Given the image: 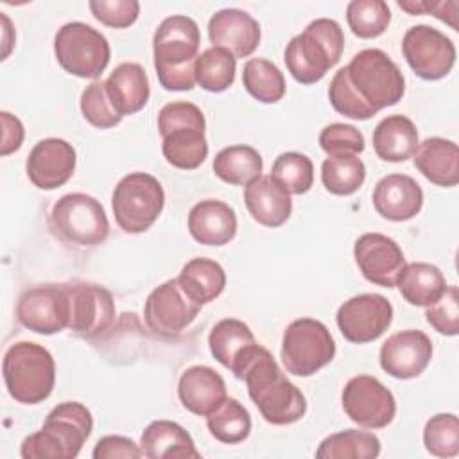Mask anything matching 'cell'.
<instances>
[{"mask_svg": "<svg viewBox=\"0 0 459 459\" xmlns=\"http://www.w3.org/2000/svg\"><path fill=\"white\" fill-rule=\"evenodd\" d=\"M231 373L246 382L249 398L267 423L290 425L305 416V394L283 375L273 353L258 342L242 355Z\"/></svg>", "mask_w": 459, "mask_h": 459, "instance_id": "1", "label": "cell"}, {"mask_svg": "<svg viewBox=\"0 0 459 459\" xmlns=\"http://www.w3.org/2000/svg\"><path fill=\"white\" fill-rule=\"evenodd\" d=\"M199 43V27L185 14H172L158 25L152 36V52L156 75L165 90L186 91L194 88Z\"/></svg>", "mask_w": 459, "mask_h": 459, "instance_id": "2", "label": "cell"}, {"mask_svg": "<svg viewBox=\"0 0 459 459\" xmlns=\"http://www.w3.org/2000/svg\"><path fill=\"white\" fill-rule=\"evenodd\" d=\"M342 50L344 34L341 25L332 18H317L287 43L283 59L298 82L314 84L339 63Z\"/></svg>", "mask_w": 459, "mask_h": 459, "instance_id": "3", "label": "cell"}, {"mask_svg": "<svg viewBox=\"0 0 459 459\" xmlns=\"http://www.w3.org/2000/svg\"><path fill=\"white\" fill-rule=\"evenodd\" d=\"M2 373L7 393L25 405L47 400L56 384L54 357L41 344L29 341H20L7 348Z\"/></svg>", "mask_w": 459, "mask_h": 459, "instance_id": "4", "label": "cell"}, {"mask_svg": "<svg viewBox=\"0 0 459 459\" xmlns=\"http://www.w3.org/2000/svg\"><path fill=\"white\" fill-rule=\"evenodd\" d=\"M344 68L353 90L377 113L387 106H394L405 93L402 70L380 48L357 52Z\"/></svg>", "mask_w": 459, "mask_h": 459, "instance_id": "5", "label": "cell"}, {"mask_svg": "<svg viewBox=\"0 0 459 459\" xmlns=\"http://www.w3.org/2000/svg\"><path fill=\"white\" fill-rule=\"evenodd\" d=\"M163 206V186L147 172H131L124 176L111 195L115 221L126 233L147 231L160 217Z\"/></svg>", "mask_w": 459, "mask_h": 459, "instance_id": "6", "label": "cell"}, {"mask_svg": "<svg viewBox=\"0 0 459 459\" xmlns=\"http://www.w3.org/2000/svg\"><path fill=\"white\" fill-rule=\"evenodd\" d=\"M48 221L61 240L79 247H95L109 235V221L104 206L82 192L66 194L57 199Z\"/></svg>", "mask_w": 459, "mask_h": 459, "instance_id": "7", "label": "cell"}, {"mask_svg": "<svg viewBox=\"0 0 459 459\" xmlns=\"http://www.w3.org/2000/svg\"><path fill=\"white\" fill-rule=\"evenodd\" d=\"M281 362L294 377H310L332 362L335 341L330 330L317 319H294L281 337Z\"/></svg>", "mask_w": 459, "mask_h": 459, "instance_id": "8", "label": "cell"}, {"mask_svg": "<svg viewBox=\"0 0 459 459\" xmlns=\"http://www.w3.org/2000/svg\"><path fill=\"white\" fill-rule=\"evenodd\" d=\"M54 54L65 72L82 79L100 77L111 57L106 36L82 22L65 23L57 30Z\"/></svg>", "mask_w": 459, "mask_h": 459, "instance_id": "9", "label": "cell"}, {"mask_svg": "<svg viewBox=\"0 0 459 459\" xmlns=\"http://www.w3.org/2000/svg\"><path fill=\"white\" fill-rule=\"evenodd\" d=\"M402 52L412 72L425 81H437L450 74L455 63V47L448 36L430 25L407 29Z\"/></svg>", "mask_w": 459, "mask_h": 459, "instance_id": "10", "label": "cell"}, {"mask_svg": "<svg viewBox=\"0 0 459 459\" xmlns=\"http://www.w3.org/2000/svg\"><path fill=\"white\" fill-rule=\"evenodd\" d=\"M341 402L346 416L366 429H384L396 414L393 393L371 375L350 378L342 389Z\"/></svg>", "mask_w": 459, "mask_h": 459, "instance_id": "11", "label": "cell"}, {"mask_svg": "<svg viewBox=\"0 0 459 459\" xmlns=\"http://www.w3.org/2000/svg\"><path fill=\"white\" fill-rule=\"evenodd\" d=\"M16 317L30 332L52 335L70 325V298L66 285H38L18 298Z\"/></svg>", "mask_w": 459, "mask_h": 459, "instance_id": "12", "label": "cell"}, {"mask_svg": "<svg viewBox=\"0 0 459 459\" xmlns=\"http://www.w3.org/2000/svg\"><path fill=\"white\" fill-rule=\"evenodd\" d=\"M70 298V325L68 328L82 339H99L106 335L117 316L111 292L93 283L66 285Z\"/></svg>", "mask_w": 459, "mask_h": 459, "instance_id": "13", "label": "cell"}, {"mask_svg": "<svg viewBox=\"0 0 459 459\" xmlns=\"http://www.w3.org/2000/svg\"><path fill=\"white\" fill-rule=\"evenodd\" d=\"M335 321L346 341L366 344L377 341L389 328L393 305L382 294H359L339 307Z\"/></svg>", "mask_w": 459, "mask_h": 459, "instance_id": "14", "label": "cell"}, {"mask_svg": "<svg viewBox=\"0 0 459 459\" xmlns=\"http://www.w3.org/2000/svg\"><path fill=\"white\" fill-rule=\"evenodd\" d=\"M201 307L183 292L174 278L151 290L145 299L143 319L154 333L176 337L197 317Z\"/></svg>", "mask_w": 459, "mask_h": 459, "instance_id": "15", "label": "cell"}, {"mask_svg": "<svg viewBox=\"0 0 459 459\" xmlns=\"http://www.w3.org/2000/svg\"><path fill=\"white\" fill-rule=\"evenodd\" d=\"M353 256L362 276L380 287L391 289L405 265L400 246L382 233H364L355 240Z\"/></svg>", "mask_w": 459, "mask_h": 459, "instance_id": "16", "label": "cell"}, {"mask_svg": "<svg viewBox=\"0 0 459 459\" xmlns=\"http://www.w3.org/2000/svg\"><path fill=\"white\" fill-rule=\"evenodd\" d=\"M432 359V341L421 330H402L387 337L380 348L382 369L400 380L420 377Z\"/></svg>", "mask_w": 459, "mask_h": 459, "instance_id": "17", "label": "cell"}, {"mask_svg": "<svg viewBox=\"0 0 459 459\" xmlns=\"http://www.w3.org/2000/svg\"><path fill=\"white\" fill-rule=\"evenodd\" d=\"M77 154L63 138L39 140L29 152L25 169L30 183L41 190L63 186L74 174Z\"/></svg>", "mask_w": 459, "mask_h": 459, "instance_id": "18", "label": "cell"}, {"mask_svg": "<svg viewBox=\"0 0 459 459\" xmlns=\"http://www.w3.org/2000/svg\"><path fill=\"white\" fill-rule=\"evenodd\" d=\"M208 38L235 59L249 57L260 45V23L242 9H221L208 22Z\"/></svg>", "mask_w": 459, "mask_h": 459, "instance_id": "19", "label": "cell"}, {"mask_svg": "<svg viewBox=\"0 0 459 459\" xmlns=\"http://www.w3.org/2000/svg\"><path fill=\"white\" fill-rule=\"evenodd\" d=\"M371 199L378 215L393 222H403L420 213L423 190L411 176L389 174L375 185Z\"/></svg>", "mask_w": 459, "mask_h": 459, "instance_id": "20", "label": "cell"}, {"mask_svg": "<svg viewBox=\"0 0 459 459\" xmlns=\"http://www.w3.org/2000/svg\"><path fill=\"white\" fill-rule=\"evenodd\" d=\"M178 396L181 405L197 416H208L228 398L224 378L210 366L186 368L179 377Z\"/></svg>", "mask_w": 459, "mask_h": 459, "instance_id": "21", "label": "cell"}, {"mask_svg": "<svg viewBox=\"0 0 459 459\" xmlns=\"http://www.w3.org/2000/svg\"><path fill=\"white\" fill-rule=\"evenodd\" d=\"M188 231L204 246H224L237 233L235 210L219 199L195 203L188 212Z\"/></svg>", "mask_w": 459, "mask_h": 459, "instance_id": "22", "label": "cell"}, {"mask_svg": "<svg viewBox=\"0 0 459 459\" xmlns=\"http://www.w3.org/2000/svg\"><path fill=\"white\" fill-rule=\"evenodd\" d=\"M244 203L249 215L262 226L278 228L292 213V199L271 176H260L246 185Z\"/></svg>", "mask_w": 459, "mask_h": 459, "instance_id": "23", "label": "cell"}, {"mask_svg": "<svg viewBox=\"0 0 459 459\" xmlns=\"http://www.w3.org/2000/svg\"><path fill=\"white\" fill-rule=\"evenodd\" d=\"M414 167L437 186H455L459 183V147L455 142L430 136L418 143L414 154Z\"/></svg>", "mask_w": 459, "mask_h": 459, "instance_id": "24", "label": "cell"}, {"mask_svg": "<svg viewBox=\"0 0 459 459\" xmlns=\"http://www.w3.org/2000/svg\"><path fill=\"white\" fill-rule=\"evenodd\" d=\"M104 82L108 97L122 118L145 108L151 95V86L142 65L120 63Z\"/></svg>", "mask_w": 459, "mask_h": 459, "instance_id": "25", "label": "cell"}, {"mask_svg": "<svg viewBox=\"0 0 459 459\" xmlns=\"http://www.w3.org/2000/svg\"><path fill=\"white\" fill-rule=\"evenodd\" d=\"M143 457L149 459H199L192 436L176 421H151L140 437Z\"/></svg>", "mask_w": 459, "mask_h": 459, "instance_id": "26", "label": "cell"}, {"mask_svg": "<svg viewBox=\"0 0 459 459\" xmlns=\"http://www.w3.org/2000/svg\"><path fill=\"white\" fill-rule=\"evenodd\" d=\"M418 143V129L405 115H389L373 131V149L384 161L400 163L409 160Z\"/></svg>", "mask_w": 459, "mask_h": 459, "instance_id": "27", "label": "cell"}, {"mask_svg": "<svg viewBox=\"0 0 459 459\" xmlns=\"http://www.w3.org/2000/svg\"><path fill=\"white\" fill-rule=\"evenodd\" d=\"M402 298L414 307L436 303L446 290V280L439 267L427 262L405 264L396 278Z\"/></svg>", "mask_w": 459, "mask_h": 459, "instance_id": "28", "label": "cell"}, {"mask_svg": "<svg viewBox=\"0 0 459 459\" xmlns=\"http://www.w3.org/2000/svg\"><path fill=\"white\" fill-rule=\"evenodd\" d=\"M176 280L183 292L199 305L213 301L226 287V273L222 265L203 256L186 262Z\"/></svg>", "mask_w": 459, "mask_h": 459, "instance_id": "29", "label": "cell"}, {"mask_svg": "<svg viewBox=\"0 0 459 459\" xmlns=\"http://www.w3.org/2000/svg\"><path fill=\"white\" fill-rule=\"evenodd\" d=\"M43 427L56 432L70 448L72 455L77 457L93 430V418L86 405L79 402H63L47 414Z\"/></svg>", "mask_w": 459, "mask_h": 459, "instance_id": "30", "label": "cell"}, {"mask_svg": "<svg viewBox=\"0 0 459 459\" xmlns=\"http://www.w3.org/2000/svg\"><path fill=\"white\" fill-rule=\"evenodd\" d=\"M253 344H256V339L251 328L244 321L233 317L215 323L208 335V346L213 359L228 369H233Z\"/></svg>", "mask_w": 459, "mask_h": 459, "instance_id": "31", "label": "cell"}, {"mask_svg": "<svg viewBox=\"0 0 459 459\" xmlns=\"http://www.w3.org/2000/svg\"><path fill=\"white\" fill-rule=\"evenodd\" d=\"M167 163L181 170L197 169L208 156V142L201 127H176L161 136Z\"/></svg>", "mask_w": 459, "mask_h": 459, "instance_id": "32", "label": "cell"}, {"mask_svg": "<svg viewBox=\"0 0 459 459\" xmlns=\"http://www.w3.org/2000/svg\"><path fill=\"white\" fill-rule=\"evenodd\" d=\"M264 160L251 145H230L221 149L213 158V172L230 185H247L262 176Z\"/></svg>", "mask_w": 459, "mask_h": 459, "instance_id": "33", "label": "cell"}, {"mask_svg": "<svg viewBox=\"0 0 459 459\" xmlns=\"http://www.w3.org/2000/svg\"><path fill=\"white\" fill-rule=\"evenodd\" d=\"M380 454V439L368 430L346 429L325 437L316 457L319 459H375Z\"/></svg>", "mask_w": 459, "mask_h": 459, "instance_id": "34", "label": "cell"}, {"mask_svg": "<svg viewBox=\"0 0 459 459\" xmlns=\"http://www.w3.org/2000/svg\"><path fill=\"white\" fill-rule=\"evenodd\" d=\"M237 59L224 48L210 47L203 50L194 63L195 82L212 93L228 90L235 81Z\"/></svg>", "mask_w": 459, "mask_h": 459, "instance_id": "35", "label": "cell"}, {"mask_svg": "<svg viewBox=\"0 0 459 459\" xmlns=\"http://www.w3.org/2000/svg\"><path fill=\"white\" fill-rule=\"evenodd\" d=\"M242 82L247 93L264 104H274L285 95L283 74L274 63L264 57H251L246 61Z\"/></svg>", "mask_w": 459, "mask_h": 459, "instance_id": "36", "label": "cell"}, {"mask_svg": "<svg viewBox=\"0 0 459 459\" xmlns=\"http://www.w3.org/2000/svg\"><path fill=\"white\" fill-rule=\"evenodd\" d=\"M366 179V165L357 154L328 156L321 165V181L333 195L355 194Z\"/></svg>", "mask_w": 459, "mask_h": 459, "instance_id": "37", "label": "cell"}, {"mask_svg": "<svg viewBox=\"0 0 459 459\" xmlns=\"http://www.w3.org/2000/svg\"><path fill=\"white\" fill-rule=\"evenodd\" d=\"M206 427L217 441L237 445L249 436L251 416L238 400L226 398L213 412L206 416Z\"/></svg>", "mask_w": 459, "mask_h": 459, "instance_id": "38", "label": "cell"}, {"mask_svg": "<svg viewBox=\"0 0 459 459\" xmlns=\"http://www.w3.org/2000/svg\"><path fill=\"white\" fill-rule=\"evenodd\" d=\"M287 194L301 195L314 185V165L312 160L301 152H281L269 174Z\"/></svg>", "mask_w": 459, "mask_h": 459, "instance_id": "39", "label": "cell"}, {"mask_svg": "<svg viewBox=\"0 0 459 459\" xmlns=\"http://www.w3.org/2000/svg\"><path fill=\"white\" fill-rule=\"evenodd\" d=\"M351 32L362 39L378 38L391 22V9L384 0H351L346 7Z\"/></svg>", "mask_w": 459, "mask_h": 459, "instance_id": "40", "label": "cell"}, {"mask_svg": "<svg viewBox=\"0 0 459 459\" xmlns=\"http://www.w3.org/2000/svg\"><path fill=\"white\" fill-rule=\"evenodd\" d=\"M423 445L434 457H455L459 454V420L452 412L432 416L423 429Z\"/></svg>", "mask_w": 459, "mask_h": 459, "instance_id": "41", "label": "cell"}, {"mask_svg": "<svg viewBox=\"0 0 459 459\" xmlns=\"http://www.w3.org/2000/svg\"><path fill=\"white\" fill-rule=\"evenodd\" d=\"M328 99L333 109L348 118L368 120L373 115H377V111L371 106H368L353 90V86L348 81L344 66L333 74L328 88Z\"/></svg>", "mask_w": 459, "mask_h": 459, "instance_id": "42", "label": "cell"}, {"mask_svg": "<svg viewBox=\"0 0 459 459\" xmlns=\"http://www.w3.org/2000/svg\"><path fill=\"white\" fill-rule=\"evenodd\" d=\"M82 117L99 129H109L120 124L122 117L115 111L104 81H93L81 93Z\"/></svg>", "mask_w": 459, "mask_h": 459, "instance_id": "43", "label": "cell"}, {"mask_svg": "<svg viewBox=\"0 0 459 459\" xmlns=\"http://www.w3.org/2000/svg\"><path fill=\"white\" fill-rule=\"evenodd\" d=\"M427 323L439 333L454 337L459 333V289L446 285L443 296L427 307Z\"/></svg>", "mask_w": 459, "mask_h": 459, "instance_id": "44", "label": "cell"}, {"mask_svg": "<svg viewBox=\"0 0 459 459\" xmlns=\"http://www.w3.org/2000/svg\"><path fill=\"white\" fill-rule=\"evenodd\" d=\"M319 145L328 156L360 154L364 151L362 133L350 124H330L319 134Z\"/></svg>", "mask_w": 459, "mask_h": 459, "instance_id": "45", "label": "cell"}, {"mask_svg": "<svg viewBox=\"0 0 459 459\" xmlns=\"http://www.w3.org/2000/svg\"><path fill=\"white\" fill-rule=\"evenodd\" d=\"M88 7L95 20L115 29L133 25L140 14V4L136 0H91Z\"/></svg>", "mask_w": 459, "mask_h": 459, "instance_id": "46", "label": "cell"}, {"mask_svg": "<svg viewBox=\"0 0 459 459\" xmlns=\"http://www.w3.org/2000/svg\"><path fill=\"white\" fill-rule=\"evenodd\" d=\"M176 127H206L204 122V115L203 111L186 100H176V102H169L165 104L160 113H158V129L160 134L163 136L165 133H169L170 129Z\"/></svg>", "mask_w": 459, "mask_h": 459, "instance_id": "47", "label": "cell"}, {"mask_svg": "<svg viewBox=\"0 0 459 459\" xmlns=\"http://www.w3.org/2000/svg\"><path fill=\"white\" fill-rule=\"evenodd\" d=\"M93 459H136L143 457L142 448L129 437L124 436H104L97 441L93 452Z\"/></svg>", "mask_w": 459, "mask_h": 459, "instance_id": "48", "label": "cell"}, {"mask_svg": "<svg viewBox=\"0 0 459 459\" xmlns=\"http://www.w3.org/2000/svg\"><path fill=\"white\" fill-rule=\"evenodd\" d=\"M2 156H7L14 151H18L23 143V136H25V131H23V124L20 122L18 117L11 115L9 111H2Z\"/></svg>", "mask_w": 459, "mask_h": 459, "instance_id": "49", "label": "cell"}, {"mask_svg": "<svg viewBox=\"0 0 459 459\" xmlns=\"http://www.w3.org/2000/svg\"><path fill=\"white\" fill-rule=\"evenodd\" d=\"M423 7L425 13H430L432 16H436L437 20L448 23L454 30H459L457 25V11H459V4L457 2H427L423 0Z\"/></svg>", "mask_w": 459, "mask_h": 459, "instance_id": "50", "label": "cell"}, {"mask_svg": "<svg viewBox=\"0 0 459 459\" xmlns=\"http://www.w3.org/2000/svg\"><path fill=\"white\" fill-rule=\"evenodd\" d=\"M398 7L407 11L409 14H425L423 0H400Z\"/></svg>", "mask_w": 459, "mask_h": 459, "instance_id": "51", "label": "cell"}]
</instances>
